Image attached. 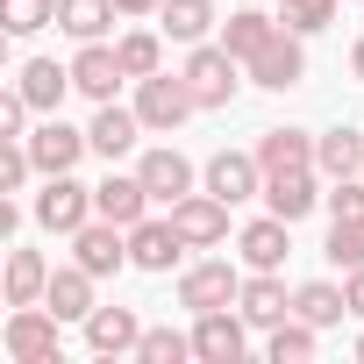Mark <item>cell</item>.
Returning <instances> with one entry per match:
<instances>
[{
  "label": "cell",
  "mask_w": 364,
  "mask_h": 364,
  "mask_svg": "<svg viewBox=\"0 0 364 364\" xmlns=\"http://www.w3.org/2000/svg\"><path fill=\"white\" fill-rule=\"evenodd\" d=\"M29 114H36V107H29V93H22V86L0 93V136H29Z\"/></svg>",
  "instance_id": "8d00e7d4"
},
{
  "label": "cell",
  "mask_w": 364,
  "mask_h": 364,
  "mask_svg": "<svg viewBox=\"0 0 364 364\" xmlns=\"http://www.w3.org/2000/svg\"><path fill=\"white\" fill-rule=\"evenodd\" d=\"M136 136H143V114L136 107H114V100H100V114H93V129H86V143H93V157H129L136 150Z\"/></svg>",
  "instance_id": "ac0fdd59"
},
{
  "label": "cell",
  "mask_w": 364,
  "mask_h": 364,
  "mask_svg": "<svg viewBox=\"0 0 364 364\" xmlns=\"http://www.w3.org/2000/svg\"><path fill=\"white\" fill-rule=\"evenodd\" d=\"M343 293H350V314L364 321V264H357V272H343Z\"/></svg>",
  "instance_id": "74e56055"
},
{
  "label": "cell",
  "mask_w": 364,
  "mask_h": 364,
  "mask_svg": "<svg viewBox=\"0 0 364 364\" xmlns=\"http://www.w3.org/2000/svg\"><path fill=\"white\" fill-rule=\"evenodd\" d=\"M193 357V336H178V328H143L136 343V364H186Z\"/></svg>",
  "instance_id": "d6a6232c"
},
{
  "label": "cell",
  "mask_w": 364,
  "mask_h": 364,
  "mask_svg": "<svg viewBox=\"0 0 364 364\" xmlns=\"http://www.w3.org/2000/svg\"><path fill=\"white\" fill-rule=\"evenodd\" d=\"M136 178H143V186H150V200H157V208H178V200L193 193V164L178 157L171 143H164V150H143V164H136Z\"/></svg>",
  "instance_id": "5bb4252c"
},
{
  "label": "cell",
  "mask_w": 364,
  "mask_h": 364,
  "mask_svg": "<svg viewBox=\"0 0 364 364\" xmlns=\"http://www.w3.org/2000/svg\"><path fill=\"white\" fill-rule=\"evenodd\" d=\"M114 8H122V15H157L164 0H114Z\"/></svg>",
  "instance_id": "f35d334b"
},
{
  "label": "cell",
  "mask_w": 364,
  "mask_h": 364,
  "mask_svg": "<svg viewBox=\"0 0 364 364\" xmlns=\"http://www.w3.org/2000/svg\"><path fill=\"white\" fill-rule=\"evenodd\" d=\"M171 229L186 236L193 250H215V243L229 236V200H215V193L200 186V193H186V200L171 208Z\"/></svg>",
  "instance_id": "30bf717a"
},
{
  "label": "cell",
  "mask_w": 364,
  "mask_h": 364,
  "mask_svg": "<svg viewBox=\"0 0 364 364\" xmlns=\"http://www.w3.org/2000/svg\"><path fill=\"white\" fill-rule=\"evenodd\" d=\"M15 86L29 93V107H36V114H58V107H65V93H72V65H58V58H29Z\"/></svg>",
  "instance_id": "7402d4cb"
},
{
  "label": "cell",
  "mask_w": 364,
  "mask_h": 364,
  "mask_svg": "<svg viewBox=\"0 0 364 364\" xmlns=\"http://www.w3.org/2000/svg\"><path fill=\"white\" fill-rule=\"evenodd\" d=\"M236 307H243V321H250V328H279V321L293 314V293L279 286V272H250V279H243V293H236Z\"/></svg>",
  "instance_id": "d6986e66"
},
{
  "label": "cell",
  "mask_w": 364,
  "mask_h": 364,
  "mask_svg": "<svg viewBox=\"0 0 364 364\" xmlns=\"http://www.w3.org/2000/svg\"><path fill=\"white\" fill-rule=\"evenodd\" d=\"M314 336H321L314 321H300V314H286V321L272 328V364H307V357H314Z\"/></svg>",
  "instance_id": "4dcf8cb0"
},
{
  "label": "cell",
  "mask_w": 364,
  "mask_h": 364,
  "mask_svg": "<svg viewBox=\"0 0 364 364\" xmlns=\"http://www.w3.org/2000/svg\"><path fill=\"white\" fill-rule=\"evenodd\" d=\"M58 22V0H0V29L8 36H36Z\"/></svg>",
  "instance_id": "1f68e13d"
},
{
  "label": "cell",
  "mask_w": 364,
  "mask_h": 364,
  "mask_svg": "<svg viewBox=\"0 0 364 364\" xmlns=\"http://www.w3.org/2000/svg\"><path fill=\"white\" fill-rule=\"evenodd\" d=\"M43 307H50L58 321H86V314H93V272H86L79 257H72V264H58V272H50Z\"/></svg>",
  "instance_id": "44dd1931"
},
{
  "label": "cell",
  "mask_w": 364,
  "mask_h": 364,
  "mask_svg": "<svg viewBox=\"0 0 364 364\" xmlns=\"http://www.w3.org/2000/svg\"><path fill=\"white\" fill-rule=\"evenodd\" d=\"M250 321H243V307L229 314V307H215V314H193V357L200 364H236L243 350H250V336H243Z\"/></svg>",
  "instance_id": "ba28073f"
},
{
  "label": "cell",
  "mask_w": 364,
  "mask_h": 364,
  "mask_svg": "<svg viewBox=\"0 0 364 364\" xmlns=\"http://www.w3.org/2000/svg\"><path fill=\"white\" fill-rule=\"evenodd\" d=\"M314 171H321V178H357V171H364V136H357V129L314 136Z\"/></svg>",
  "instance_id": "d4e9b609"
},
{
  "label": "cell",
  "mask_w": 364,
  "mask_h": 364,
  "mask_svg": "<svg viewBox=\"0 0 364 364\" xmlns=\"http://www.w3.org/2000/svg\"><path fill=\"white\" fill-rule=\"evenodd\" d=\"M8 364H58V314L36 300V307H15L8 314Z\"/></svg>",
  "instance_id": "5b68a950"
},
{
  "label": "cell",
  "mask_w": 364,
  "mask_h": 364,
  "mask_svg": "<svg viewBox=\"0 0 364 364\" xmlns=\"http://www.w3.org/2000/svg\"><path fill=\"white\" fill-rule=\"evenodd\" d=\"M136 114H143V129L171 136L186 114H200V100H193L186 72H150V79H136Z\"/></svg>",
  "instance_id": "6da1fadb"
},
{
  "label": "cell",
  "mask_w": 364,
  "mask_h": 364,
  "mask_svg": "<svg viewBox=\"0 0 364 364\" xmlns=\"http://www.w3.org/2000/svg\"><path fill=\"white\" fill-rule=\"evenodd\" d=\"M243 72H250V86H264V93H286V86H300V79H307L300 29H286V22H279V36H272V43H264V50H257Z\"/></svg>",
  "instance_id": "8992f818"
},
{
  "label": "cell",
  "mask_w": 364,
  "mask_h": 364,
  "mask_svg": "<svg viewBox=\"0 0 364 364\" xmlns=\"http://www.w3.org/2000/svg\"><path fill=\"white\" fill-rule=\"evenodd\" d=\"M200 186H208L215 200L243 208L250 193H264V164H257V150H215V157H208V171H200Z\"/></svg>",
  "instance_id": "52a82bcc"
},
{
  "label": "cell",
  "mask_w": 364,
  "mask_h": 364,
  "mask_svg": "<svg viewBox=\"0 0 364 364\" xmlns=\"http://www.w3.org/2000/svg\"><path fill=\"white\" fill-rule=\"evenodd\" d=\"M72 257H79V264H86L93 279H114V272L129 264V229H122V222H100V215H93V222H86V229L72 236Z\"/></svg>",
  "instance_id": "9c48e42d"
},
{
  "label": "cell",
  "mask_w": 364,
  "mask_h": 364,
  "mask_svg": "<svg viewBox=\"0 0 364 364\" xmlns=\"http://www.w3.org/2000/svg\"><path fill=\"white\" fill-rule=\"evenodd\" d=\"M321 200H328V193H321V171H314V164H307V171H279V178H264V208H272L279 222H307Z\"/></svg>",
  "instance_id": "7c38bea8"
},
{
  "label": "cell",
  "mask_w": 364,
  "mask_h": 364,
  "mask_svg": "<svg viewBox=\"0 0 364 364\" xmlns=\"http://www.w3.org/2000/svg\"><path fill=\"white\" fill-rule=\"evenodd\" d=\"M122 79H129V72H122V50H114V43H79V58H72V86H79L86 100H114Z\"/></svg>",
  "instance_id": "e0dca14e"
},
{
  "label": "cell",
  "mask_w": 364,
  "mask_h": 364,
  "mask_svg": "<svg viewBox=\"0 0 364 364\" xmlns=\"http://www.w3.org/2000/svg\"><path fill=\"white\" fill-rule=\"evenodd\" d=\"M136 343H143L136 307H93L86 314V350L93 357H136Z\"/></svg>",
  "instance_id": "2e32d148"
},
{
  "label": "cell",
  "mask_w": 364,
  "mask_h": 364,
  "mask_svg": "<svg viewBox=\"0 0 364 364\" xmlns=\"http://www.w3.org/2000/svg\"><path fill=\"white\" fill-rule=\"evenodd\" d=\"M186 250H193V243L178 236L171 222H150V215H143V222L129 229V264H136V272H171Z\"/></svg>",
  "instance_id": "9a60e30c"
},
{
  "label": "cell",
  "mask_w": 364,
  "mask_h": 364,
  "mask_svg": "<svg viewBox=\"0 0 364 364\" xmlns=\"http://www.w3.org/2000/svg\"><path fill=\"white\" fill-rule=\"evenodd\" d=\"M150 208H157V200H150V186H143L136 171H129V178H122V171H107L100 186H93V215H100V222H122V229H136Z\"/></svg>",
  "instance_id": "4fadbf2b"
},
{
  "label": "cell",
  "mask_w": 364,
  "mask_h": 364,
  "mask_svg": "<svg viewBox=\"0 0 364 364\" xmlns=\"http://www.w3.org/2000/svg\"><path fill=\"white\" fill-rule=\"evenodd\" d=\"M215 22H222L215 0H164V8H157V29H164L171 43H208Z\"/></svg>",
  "instance_id": "cb8c5ba5"
},
{
  "label": "cell",
  "mask_w": 364,
  "mask_h": 364,
  "mask_svg": "<svg viewBox=\"0 0 364 364\" xmlns=\"http://www.w3.org/2000/svg\"><path fill=\"white\" fill-rule=\"evenodd\" d=\"M236 250H243V264H250V272H279V264H286V250H293V222L264 215V222H250V229L236 236Z\"/></svg>",
  "instance_id": "ffe728a7"
},
{
  "label": "cell",
  "mask_w": 364,
  "mask_h": 364,
  "mask_svg": "<svg viewBox=\"0 0 364 364\" xmlns=\"http://www.w3.org/2000/svg\"><path fill=\"white\" fill-rule=\"evenodd\" d=\"M243 293V272L229 257H208V264H186L178 272V307H193V314H215V307H236Z\"/></svg>",
  "instance_id": "277c9868"
},
{
  "label": "cell",
  "mask_w": 364,
  "mask_h": 364,
  "mask_svg": "<svg viewBox=\"0 0 364 364\" xmlns=\"http://www.w3.org/2000/svg\"><path fill=\"white\" fill-rule=\"evenodd\" d=\"M114 0H58V29L65 36H79V43H100L107 29H114Z\"/></svg>",
  "instance_id": "4316f807"
},
{
  "label": "cell",
  "mask_w": 364,
  "mask_h": 364,
  "mask_svg": "<svg viewBox=\"0 0 364 364\" xmlns=\"http://www.w3.org/2000/svg\"><path fill=\"white\" fill-rule=\"evenodd\" d=\"M186 86H193V100L215 114V107L236 100V86H243V58H229L222 43H193V58H186Z\"/></svg>",
  "instance_id": "7a4b0ae2"
},
{
  "label": "cell",
  "mask_w": 364,
  "mask_h": 364,
  "mask_svg": "<svg viewBox=\"0 0 364 364\" xmlns=\"http://www.w3.org/2000/svg\"><path fill=\"white\" fill-rule=\"evenodd\" d=\"M50 293V264L36 250H8V307H36Z\"/></svg>",
  "instance_id": "83f0119b"
},
{
  "label": "cell",
  "mask_w": 364,
  "mask_h": 364,
  "mask_svg": "<svg viewBox=\"0 0 364 364\" xmlns=\"http://www.w3.org/2000/svg\"><path fill=\"white\" fill-rule=\"evenodd\" d=\"M279 22H286V29H300V36H321V29L336 22V0H286Z\"/></svg>",
  "instance_id": "836d02e7"
},
{
  "label": "cell",
  "mask_w": 364,
  "mask_h": 364,
  "mask_svg": "<svg viewBox=\"0 0 364 364\" xmlns=\"http://www.w3.org/2000/svg\"><path fill=\"white\" fill-rule=\"evenodd\" d=\"M328 215L336 222H364V171L357 178H328Z\"/></svg>",
  "instance_id": "d590c367"
},
{
  "label": "cell",
  "mask_w": 364,
  "mask_h": 364,
  "mask_svg": "<svg viewBox=\"0 0 364 364\" xmlns=\"http://www.w3.org/2000/svg\"><path fill=\"white\" fill-rule=\"evenodd\" d=\"M293 314H300V321H314V328H336V321L350 314V293H343V286H328V279H307V286L293 293Z\"/></svg>",
  "instance_id": "f1b7e54d"
},
{
  "label": "cell",
  "mask_w": 364,
  "mask_h": 364,
  "mask_svg": "<svg viewBox=\"0 0 364 364\" xmlns=\"http://www.w3.org/2000/svg\"><path fill=\"white\" fill-rule=\"evenodd\" d=\"M114 50H122V72H129V79H150V72H164V36H150V29H129Z\"/></svg>",
  "instance_id": "f546056e"
},
{
  "label": "cell",
  "mask_w": 364,
  "mask_h": 364,
  "mask_svg": "<svg viewBox=\"0 0 364 364\" xmlns=\"http://www.w3.org/2000/svg\"><path fill=\"white\" fill-rule=\"evenodd\" d=\"M36 222H43L50 236H79V229L93 222V186H79L72 171H50L43 193H36Z\"/></svg>",
  "instance_id": "3957f363"
},
{
  "label": "cell",
  "mask_w": 364,
  "mask_h": 364,
  "mask_svg": "<svg viewBox=\"0 0 364 364\" xmlns=\"http://www.w3.org/2000/svg\"><path fill=\"white\" fill-rule=\"evenodd\" d=\"M257 164H264V178L307 171V164H314V136H307V129H264V136H257Z\"/></svg>",
  "instance_id": "603a6c76"
},
{
  "label": "cell",
  "mask_w": 364,
  "mask_h": 364,
  "mask_svg": "<svg viewBox=\"0 0 364 364\" xmlns=\"http://www.w3.org/2000/svg\"><path fill=\"white\" fill-rule=\"evenodd\" d=\"M328 264H343V272L364 264V222H336L328 229Z\"/></svg>",
  "instance_id": "e575fe53"
},
{
  "label": "cell",
  "mask_w": 364,
  "mask_h": 364,
  "mask_svg": "<svg viewBox=\"0 0 364 364\" xmlns=\"http://www.w3.org/2000/svg\"><path fill=\"white\" fill-rule=\"evenodd\" d=\"M357 357H364V336H357Z\"/></svg>",
  "instance_id": "60d3db41"
},
{
  "label": "cell",
  "mask_w": 364,
  "mask_h": 364,
  "mask_svg": "<svg viewBox=\"0 0 364 364\" xmlns=\"http://www.w3.org/2000/svg\"><path fill=\"white\" fill-rule=\"evenodd\" d=\"M86 150H93V143H86V129H72L65 114H50L43 129H29V157H36V171H43V178H50V171H72Z\"/></svg>",
  "instance_id": "8fae6325"
},
{
  "label": "cell",
  "mask_w": 364,
  "mask_h": 364,
  "mask_svg": "<svg viewBox=\"0 0 364 364\" xmlns=\"http://www.w3.org/2000/svg\"><path fill=\"white\" fill-rule=\"evenodd\" d=\"M350 72H357V79H364V36H357V50H350Z\"/></svg>",
  "instance_id": "ab89813d"
},
{
  "label": "cell",
  "mask_w": 364,
  "mask_h": 364,
  "mask_svg": "<svg viewBox=\"0 0 364 364\" xmlns=\"http://www.w3.org/2000/svg\"><path fill=\"white\" fill-rule=\"evenodd\" d=\"M272 36H279V22H272V15H257V8H236V15L222 22V50H229V58H243V65H250Z\"/></svg>",
  "instance_id": "484cf974"
}]
</instances>
